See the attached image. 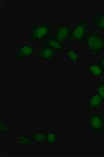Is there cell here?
<instances>
[{
    "instance_id": "6",
    "label": "cell",
    "mask_w": 104,
    "mask_h": 157,
    "mask_svg": "<svg viewBox=\"0 0 104 157\" xmlns=\"http://www.w3.org/2000/svg\"><path fill=\"white\" fill-rule=\"evenodd\" d=\"M35 48L30 45H23L20 46L15 56L19 59H24L32 55L35 52Z\"/></svg>"
},
{
    "instance_id": "7",
    "label": "cell",
    "mask_w": 104,
    "mask_h": 157,
    "mask_svg": "<svg viewBox=\"0 0 104 157\" xmlns=\"http://www.w3.org/2000/svg\"><path fill=\"white\" fill-rule=\"evenodd\" d=\"M42 43L45 45L56 50H61L64 48L61 42H58L55 38V36L53 35L48 36V38L42 41Z\"/></svg>"
},
{
    "instance_id": "11",
    "label": "cell",
    "mask_w": 104,
    "mask_h": 157,
    "mask_svg": "<svg viewBox=\"0 0 104 157\" xmlns=\"http://www.w3.org/2000/svg\"><path fill=\"white\" fill-rule=\"evenodd\" d=\"M92 25L96 28L104 30V14H96L93 18Z\"/></svg>"
},
{
    "instance_id": "16",
    "label": "cell",
    "mask_w": 104,
    "mask_h": 157,
    "mask_svg": "<svg viewBox=\"0 0 104 157\" xmlns=\"http://www.w3.org/2000/svg\"><path fill=\"white\" fill-rule=\"evenodd\" d=\"M97 93L104 101V80L101 82L98 86Z\"/></svg>"
},
{
    "instance_id": "13",
    "label": "cell",
    "mask_w": 104,
    "mask_h": 157,
    "mask_svg": "<svg viewBox=\"0 0 104 157\" xmlns=\"http://www.w3.org/2000/svg\"><path fill=\"white\" fill-rule=\"evenodd\" d=\"M46 135L42 133L31 134L30 135V137L32 140H34L38 143L43 142L46 139Z\"/></svg>"
},
{
    "instance_id": "3",
    "label": "cell",
    "mask_w": 104,
    "mask_h": 157,
    "mask_svg": "<svg viewBox=\"0 0 104 157\" xmlns=\"http://www.w3.org/2000/svg\"><path fill=\"white\" fill-rule=\"evenodd\" d=\"M51 31V28L47 25H37L30 30V37L32 41L39 40L45 38Z\"/></svg>"
},
{
    "instance_id": "10",
    "label": "cell",
    "mask_w": 104,
    "mask_h": 157,
    "mask_svg": "<svg viewBox=\"0 0 104 157\" xmlns=\"http://www.w3.org/2000/svg\"><path fill=\"white\" fill-rule=\"evenodd\" d=\"M87 68L89 73L95 77L101 76L104 72L102 68L98 64L87 65Z\"/></svg>"
},
{
    "instance_id": "4",
    "label": "cell",
    "mask_w": 104,
    "mask_h": 157,
    "mask_svg": "<svg viewBox=\"0 0 104 157\" xmlns=\"http://www.w3.org/2000/svg\"><path fill=\"white\" fill-rule=\"evenodd\" d=\"M88 124L90 130L95 133H101L104 131V118L98 113L90 114Z\"/></svg>"
},
{
    "instance_id": "12",
    "label": "cell",
    "mask_w": 104,
    "mask_h": 157,
    "mask_svg": "<svg viewBox=\"0 0 104 157\" xmlns=\"http://www.w3.org/2000/svg\"><path fill=\"white\" fill-rule=\"evenodd\" d=\"M67 55L68 57L71 61V63H77L79 56L78 53L75 51L69 48L67 52Z\"/></svg>"
},
{
    "instance_id": "8",
    "label": "cell",
    "mask_w": 104,
    "mask_h": 157,
    "mask_svg": "<svg viewBox=\"0 0 104 157\" xmlns=\"http://www.w3.org/2000/svg\"><path fill=\"white\" fill-rule=\"evenodd\" d=\"M56 52L53 48L47 45H45L38 51L37 56L40 58L49 59L53 58Z\"/></svg>"
},
{
    "instance_id": "15",
    "label": "cell",
    "mask_w": 104,
    "mask_h": 157,
    "mask_svg": "<svg viewBox=\"0 0 104 157\" xmlns=\"http://www.w3.org/2000/svg\"><path fill=\"white\" fill-rule=\"evenodd\" d=\"M17 139H18V142L20 145L26 146V145H29L31 143V140L24 135L18 136L17 137Z\"/></svg>"
},
{
    "instance_id": "18",
    "label": "cell",
    "mask_w": 104,
    "mask_h": 157,
    "mask_svg": "<svg viewBox=\"0 0 104 157\" xmlns=\"http://www.w3.org/2000/svg\"><path fill=\"white\" fill-rule=\"evenodd\" d=\"M1 131L2 132H6L8 131V128L4 124H1Z\"/></svg>"
},
{
    "instance_id": "14",
    "label": "cell",
    "mask_w": 104,
    "mask_h": 157,
    "mask_svg": "<svg viewBox=\"0 0 104 157\" xmlns=\"http://www.w3.org/2000/svg\"><path fill=\"white\" fill-rule=\"evenodd\" d=\"M58 139V137L54 133H50L47 134L46 137V140L49 144H53Z\"/></svg>"
},
{
    "instance_id": "9",
    "label": "cell",
    "mask_w": 104,
    "mask_h": 157,
    "mask_svg": "<svg viewBox=\"0 0 104 157\" xmlns=\"http://www.w3.org/2000/svg\"><path fill=\"white\" fill-rule=\"evenodd\" d=\"M103 102L104 101L100 96L96 93L91 96L88 102L87 107L89 109H96L100 107Z\"/></svg>"
},
{
    "instance_id": "1",
    "label": "cell",
    "mask_w": 104,
    "mask_h": 157,
    "mask_svg": "<svg viewBox=\"0 0 104 157\" xmlns=\"http://www.w3.org/2000/svg\"><path fill=\"white\" fill-rule=\"evenodd\" d=\"M86 42V48L90 52L98 53L104 50V36L102 34L91 31Z\"/></svg>"
},
{
    "instance_id": "5",
    "label": "cell",
    "mask_w": 104,
    "mask_h": 157,
    "mask_svg": "<svg viewBox=\"0 0 104 157\" xmlns=\"http://www.w3.org/2000/svg\"><path fill=\"white\" fill-rule=\"evenodd\" d=\"M56 30L55 38L58 42L61 43L65 42L66 39L70 35L72 29L70 25H61L57 26Z\"/></svg>"
},
{
    "instance_id": "2",
    "label": "cell",
    "mask_w": 104,
    "mask_h": 157,
    "mask_svg": "<svg viewBox=\"0 0 104 157\" xmlns=\"http://www.w3.org/2000/svg\"><path fill=\"white\" fill-rule=\"evenodd\" d=\"M87 28V18L84 17L82 20L76 24L71 31L69 39L82 42L84 41Z\"/></svg>"
},
{
    "instance_id": "17",
    "label": "cell",
    "mask_w": 104,
    "mask_h": 157,
    "mask_svg": "<svg viewBox=\"0 0 104 157\" xmlns=\"http://www.w3.org/2000/svg\"><path fill=\"white\" fill-rule=\"evenodd\" d=\"M98 64L99 65L102 67L104 72V56L98 59Z\"/></svg>"
}]
</instances>
